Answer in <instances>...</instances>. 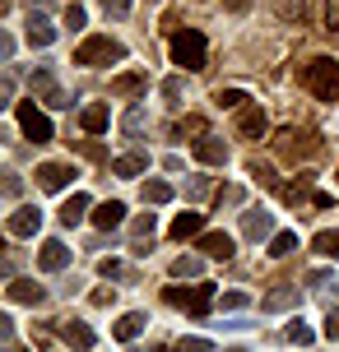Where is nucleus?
<instances>
[{"instance_id": "1", "label": "nucleus", "mask_w": 339, "mask_h": 352, "mask_svg": "<svg viewBox=\"0 0 339 352\" xmlns=\"http://www.w3.org/2000/svg\"><path fill=\"white\" fill-rule=\"evenodd\" d=\"M302 84L311 88L321 102H339V65H335V60H325V56L307 60V65H302Z\"/></svg>"}, {"instance_id": "2", "label": "nucleus", "mask_w": 339, "mask_h": 352, "mask_svg": "<svg viewBox=\"0 0 339 352\" xmlns=\"http://www.w3.org/2000/svg\"><path fill=\"white\" fill-rule=\"evenodd\" d=\"M125 47L116 42V37H103V33H93L84 37L79 47H74V65H112V60H121Z\"/></svg>"}, {"instance_id": "3", "label": "nucleus", "mask_w": 339, "mask_h": 352, "mask_svg": "<svg viewBox=\"0 0 339 352\" xmlns=\"http://www.w3.org/2000/svg\"><path fill=\"white\" fill-rule=\"evenodd\" d=\"M205 33L200 28H181L177 37H172V60L177 65H186V70H205Z\"/></svg>"}, {"instance_id": "4", "label": "nucleus", "mask_w": 339, "mask_h": 352, "mask_svg": "<svg viewBox=\"0 0 339 352\" xmlns=\"http://www.w3.org/2000/svg\"><path fill=\"white\" fill-rule=\"evenodd\" d=\"M14 121H19V130H23L33 144L52 140V121H47V111H37L33 102H14Z\"/></svg>"}, {"instance_id": "5", "label": "nucleus", "mask_w": 339, "mask_h": 352, "mask_svg": "<svg viewBox=\"0 0 339 352\" xmlns=\"http://www.w3.org/2000/svg\"><path fill=\"white\" fill-rule=\"evenodd\" d=\"M167 301L172 306H186L191 316H205L214 306V287L209 283H200V287H167Z\"/></svg>"}, {"instance_id": "6", "label": "nucleus", "mask_w": 339, "mask_h": 352, "mask_svg": "<svg viewBox=\"0 0 339 352\" xmlns=\"http://www.w3.org/2000/svg\"><path fill=\"white\" fill-rule=\"evenodd\" d=\"M274 148H279V158L298 162V158H307V153L316 148V135H307V130H279V140H274Z\"/></svg>"}, {"instance_id": "7", "label": "nucleus", "mask_w": 339, "mask_h": 352, "mask_svg": "<svg viewBox=\"0 0 339 352\" xmlns=\"http://www.w3.org/2000/svg\"><path fill=\"white\" fill-rule=\"evenodd\" d=\"M74 181V167H65V162H42L37 167V190H65Z\"/></svg>"}, {"instance_id": "8", "label": "nucleus", "mask_w": 339, "mask_h": 352, "mask_svg": "<svg viewBox=\"0 0 339 352\" xmlns=\"http://www.w3.org/2000/svg\"><path fill=\"white\" fill-rule=\"evenodd\" d=\"M37 228H42L37 204H19V209L10 213V236H37Z\"/></svg>"}, {"instance_id": "9", "label": "nucleus", "mask_w": 339, "mask_h": 352, "mask_svg": "<svg viewBox=\"0 0 339 352\" xmlns=\"http://www.w3.org/2000/svg\"><path fill=\"white\" fill-rule=\"evenodd\" d=\"M265 130H269V121H265V111H260V102L242 107V116H237V135H242V140H265Z\"/></svg>"}, {"instance_id": "10", "label": "nucleus", "mask_w": 339, "mask_h": 352, "mask_svg": "<svg viewBox=\"0 0 339 352\" xmlns=\"http://www.w3.org/2000/svg\"><path fill=\"white\" fill-rule=\"evenodd\" d=\"M56 334L65 338L70 348H79V352H89V348H93V329L84 324V320H56Z\"/></svg>"}, {"instance_id": "11", "label": "nucleus", "mask_w": 339, "mask_h": 352, "mask_svg": "<svg viewBox=\"0 0 339 352\" xmlns=\"http://www.w3.org/2000/svg\"><path fill=\"white\" fill-rule=\"evenodd\" d=\"M65 264H70V246H65V241H42V250H37V269L61 274Z\"/></svg>"}, {"instance_id": "12", "label": "nucleus", "mask_w": 339, "mask_h": 352, "mask_svg": "<svg viewBox=\"0 0 339 352\" xmlns=\"http://www.w3.org/2000/svg\"><path fill=\"white\" fill-rule=\"evenodd\" d=\"M311 181H316V172H302L298 181H288L279 195H284L288 204H298V209H302V204H311V209H316V190H311Z\"/></svg>"}, {"instance_id": "13", "label": "nucleus", "mask_w": 339, "mask_h": 352, "mask_svg": "<svg viewBox=\"0 0 339 352\" xmlns=\"http://www.w3.org/2000/svg\"><path fill=\"white\" fill-rule=\"evenodd\" d=\"M5 292H10V301H19V306H42V301H47V287H37L33 278H14Z\"/></svg>"}, {"instance_id": "14", "label": "nucleus", "mask_w": 339, "mask_h": 352, "mask_svg": "<svg viewBox=\"0 0 339 352\" xmlns=\"http://www.w3.org/2000/svg\"><path fill=\"white\" fill-rule=\"evenodd\" d=\"M196 158L205 162V167H223V162H228V144L214 140V135H205V140H196Z\"/></svg>"}, {"instance_id": "15", "label": "nucleus", "mask_w": 339, "mask_h": 352, "mask_svg": "<svg viewBox=\"0 0 339 352\" xmlns=\"http://www.w3.org/2000/svg\"><path fill=\"white\" fill-rule=\"evenodd\" d=\"M28 88H33L37 98H47V107H70V102H65V93L56 88V79H52L47 70H37L33 79H28Z\"/></svg>"}, {"instance_id": "16", "label": "nucleus", "mask_w": 339, "mask_h": 352, "mask_svg": "<svg viewBox=\"0 0 339 352\" xmlns=\"http://www.w3.org/2000/svg\"><path fill=\"white\" fill-rule=\"evenodd\" d=\"M121 218H125V204H121V199H107V204H98V209H93V228L112 232V228H121Z\"/></svg>"}, {"instance_id": "17", "label": "nucleus", "mask_w": 339, "mask_h": 352, "mask_svg": "<svg viewBox=\"0 0 339 352\" xmlns=\"http://www.w3.org/2000/svg\"><path fill=\"white\" fill-rule=\"evenodd\" d=\"M242 232H247L251 241H260V236L274 232V218H269L265 209H247V213H242Z\"/></svg>"}, {"instance_id": "18", "label": "nucleus", "mask_w": 339, "mask_h": 352, "mask_svg": "<svg viewBox=\"0 0 339 352\" xmlns=\"http://www.w3.org/2000/svg\"><path fill=\"white\" fill-rule=\"evenodd\" d=\"M200 250H205L209 260H232V236L228 232H205V236H200Z\"/></svg>"}, {"instance_id": "19", "label": "nucleus", "mask_w": 339, "mask_h": 352, "mask_svg": "<svg viewBox=\"0 0 339 352\" xmlns=\"http://www.w3.org/2000/svg\"><path fill=\"white\" fill-rule=\"evenodd\" d=\"M28 42H33V47H52L56 42V28H52V19L47 14H28Z\"/></svg>"}, {"instance_id": "20", "label": "nucleus", "mask_w": 339, "mask_h": 352, "mask_svg": "<svg viewBox=\"0 0 339 352\" xmlns=\"http://www.w3.org/2000/svg\"><path fill=\"white\" fill-rule=\"evenodd\" d=\"M288 306H298V287H293V283H279V287L265 292V301H260V311H288Z\"/></svg>"}, {"instance_id": "21", "label": "nucleus", "mask_w": 339, "mask_h": 352, "mask_svg": "<svg viewBox=\"0 0 339 352\" xmlns=\"http://www.w3.org/2000/svg\"><path fill=\"white\" fill-rule=\"evenodd\" d=\"M140 329H144V316H140V311H125V316L112 324V334L121 338V343H135V338H140Z\"/></svg>"}, {"instance_id": "22", "label": "nucleus", "mask_w": 339, "mask_h": 352, "mask_svg": "<svg viewBox=\"0 0 339 352\" xmlns=\"http://www.w3.org/2000/svg\"><path fill=\"white\" fill-rule=\"evenodd\" d=\"M84 213H89V195H79V190H74L70 199L61 204V223H65V228H74V223H79Z\"/></svg>"}, {"instance_id": "23", "label": "nucleus", "mask_w": 339, "mask_h": 352, "mask_svg": "<svg viewBox=\"0 0 339 352\" xmlns=\"http://www.w3.org/2000/svg\"><path fill=\"white\" fill-rule=\"evenodd\" d=\"M79 125H84L89 135H103V130H107V107H103V102L84 107V116H79Z\"/></svg>"}, {"instance_id": "24", "label": "nucleus", "mask_w": 339, "mask_h": 352, "mask_svg": "<svg viewBox=\"0 0 339 352\" xmlns=\"http://www.w3.org/2000/svg\"><path fill=\"white\" fill-rule=\"evenodd\" d=\"M200 228H205V218H200V213H177V223H172V236H177V241H186V236H196Z\"/></svg>"}, {"instance_id": "25", "label": "nucleus", "mask_w": 339, "mask_h": 352, "mask_svg": "<svg viewBox=\"0 0 339 352\" xmlns=\"http://www.w3.org/2000/svg\"><path fill=\"white\" fill-rule=\"evenodd\" d=\"M112 93H121V98L144 93V74H116V79H112Z\"/></svg>"}, {"instance_id": "26", "label": "nucleus", "mask_w": 339, "mask_h": 352, "mask_svg": "<svg viewBox=\"0 0 339 352\" xmlns=\"http://www.w3.org/2000/svg\"><path fill=\"white\" fill-rule=\"evenodd\" d=\"M200 269H205L200 255H177V260H172V274H177V278H200Z\"/></svg>"}, {"instance_id": "27", "label": "nucleus", "mask_w": 339, "mask_h": 352, "mask_svg": "<svg viewBox=\"0 0 339 352\" xmlns=\"http://www.w3.org/2000/svg\"><path fill=\"white\" fill-rule=\"evenodd\" d=\"M144 172V153H125L112 162V176H140Z\"/></svg>"}, {"instance_id": "28", "label": "nucleus", "mask_w": 339, "mask_h": 352, "mask_svg": "<svg viewBox=\"0 0 339 352\" xmlns=\"http://www.w3.org/2000/svg\"><path fill=\"white\" fill-rule=\"evenodd\" d=\"M311 246L321 250L325 260H339V232H316V236H311Z\"/></svg>"}, {"instance_id": "29", "label": "nucleus", "mask_w": 339, "mask_h": 352, "mask_svg": "<svg viewBox=\"0 0 339 352\" xmlns=\"http://www.w3.org/2000/svg\"><path fill=\"white\" fill-rule=\"evenodd\" d=\"M167 199H172L167 181H144V204H167Z\"/></svg>"}, {"instance_id": "30", "label": "nucleus", "mask_w": 339, "mask_h": 352, "mask_svg": "<svg viewBox=\"0 0 339 352\" xmlns=\"http://www.w3.org/2000/svg\"><path fill=\"white\" fill-rule=\"evenodd\" d=\"M293 250H298V232H279V236L269 241V255H274V260H284Z\"/></svg>"}, {"instance_id": "31", "label": "nucleus", "mask_w": 339, "mask_h": 352, "mask_svg": "<svg viewBox=\"0 0 339 352\" xmlns=\"http://www.w3.org/2000/svg\"><path fill=\"white\" fill-rule=\"evenodd\" d=\"M311 338H316V334H311V329H307V320H298V316L288 320V343H298V348H307V343H311Z\"/></svg>"}, {"instance_id": "32", "label": "nucleus", "mask_w": 339, "mask_h": 352, "mask_svg": "<svg viewBox=\"0 0 339 352\" xmlns=\"http://www.w3.org/2000/svg\"><path fill=\"white\" fill-rule=\"evenodd\" d=\"M237 204H247V190L242 186H223L218 190V209H237Z\"/></svg>"}, {"instance_id": "33", "label": "nucleus", "mask_w": 339, "mask_h": 352, "mask_svg": "<svg viewBox=\"0 0 339 352\" xmlns=\"http://www.w3.org/2000/svg\"><path fill=\"white\" fill-rule=\"evenodd\" d=\"M251 98L247 93H242V88H218V107H232V111H237V107H247Z\"/></svg>"}, {"instance_id": "34", "label": "nucleus", "mask_w": 339, "mask_h": 352, "mask_svg": "<svg viewBox=\"0 0 339 352\" xmlns=\"http://www.w3.org/2000/svg\"><path fill=\"white\" fill-rule=\"evenodd\" d=\"M186 135H200V140H205L209 130H205V121H200V116H186V121L177 125V140H186Z\"/></svg>"}, {"instance_id": "35", "label": "nucleus", "mask_w": 339, "mask_h": 352, "mask_svg": "<svg viewBox=\"0 0 339 352\" xmlns=\"http://www.w3.org/2000/svg\"><path fill=\"white\" fill-rule=\"evenodd\" d=\"M218 306H223V311H247L251 297H247V292H223V297H218Z\"/></svg>"}, {"instance_id": "36", "label": "nucleus", "mask_w": 339, "mask_h": 352, "mask_svg": "<svg viewBox=\"0 0 339 352\" xmlns=\"http://www.w3.org/2000/svg\"><path fill=\"white\" fill-rule=\"evenodd\" d=\"M98 5H103V14H107V19H125V14H130V0H98Z\"/></svg>"}, {"instance_id": "37", "label": "nucleus", "mask_w": 339, "mask_h": 352, "mask_svg": "<svg viewBox=\"0 0 339 352\" xmlns=\"http://www.w3.org/2000/svg\"><path fill=\"white\" fill-rule=\"evenodd\" d=\"M125 135H140V130H144V111H140V107H135V111H125Z\"/></svg>"}, {"instance_id": "38", "label": "nucleus", "mask_w": 339, "mask_h": 352, "mask_svg": "<svg viewBox=\"0 0 339 352\" xmlns=\"http://www.w3.org/2000/svg\"><path fill=\"white\" fill-rule=\"evenodd\" d=\"M163 98H167L172 107L181 102V79H177V74H172V79H163Z\"/></svg>"}, {"instance_id": "39", "label": "nucleus", "mask_w": 339, "mask_h": 352, "mask_svg": "<svg viewBox=\"0 0 339 352\" xmlns=\"http://www.w3.org/2000/svg\"><path fill=\"white\" fill-rule=\"evenodd\" d=\"M177 352H214V348H209V338H181Z\"/></svg>"}, {"instance_id": "40", "label": "nucleus", "mask_w": 339, "mask_h": 352, "mask_svg": "<svg viewBox=\"0 0 339 352\" xmlns=\"http://www.w3.org/2000/svg\"><path fill=\"white\" fill-rule=\"evenodd\" d=\"M330 278H335L330 269H311V274H307V287H316V292H321V287H325Z\"/></svg>"}, {"instance_id": "41", "label": "nucleus", "mask_w": 339, "mask_h": 352, "mask_svg": "<svg viewBox=\"0 0 339 352\" xmlns=\"http://www.w3.org/2000/svg\"><path fill=\"white\" fill-rule=\"evenodd\" d=\"M200 195H209V176H196V181L186 186V199H200Z\"/></svg>"}, {"instance_id": "42", "label": "nucleus", "mask_w": 339, "mask_h": 352, "mask_svg": "<svg viewBox=\"0 0 339 352\" xmlns=\"http://www.w3.org/2000/svg\"><path fill=\"white\" fill-rule=\"evenodd\" d=\"M65 28H84V10L79 5H65Z\"/></svg>"}, {"instance_id": "43", "label": "nucleus", "mask_w": 339, "mask_h": 352, "mask_svg": "<svg viewBox=\"0 0 339 352\" xmlns=\"http://www.w3.org/2000/svg\"><path fill=\"white\" fill-rule=\"evenodd\" d=\"M98 269H103V278H121V274H125V269H121V260H103Z\"/></svg>"}, {"instance_id": "44", "label": "nucleus", "mask_w": 339, "mask_h": 352, "mask_svg": "<svg viewBox=\"0 0 339 352\" xmlns=\"http://www.w3.org/2000/svg\"><path fill=\"white\" fill-rule=\"evenodd\" d=\"M325 338H330V343L339 338V311H330V316H325Z\"/></svg>"}, {"instance_id": "45", "label": "nucleus", "mask_w": 339, "mask_h": 352, "mask_svg": "<svg viewBox=\"0 0 339 352\" xmlns=\"http://www.w3.org/2000/svg\"><path fill=\"white\" fill-rule=\"evenodd\" d=\"M251 5H256V0H223V10H228V14H247Z\"/></svg>"}, {"instance_id": "46", "label": "nucleus", "mask_w": 339, "mask_h": 352, "mask_svg": "<svg viewBox=\"0 0 339 352\" xmlns=\"http://www.w3.org/2000/svg\"><path fill=\"white\" fill-rule=\"evenodd\" d=\"M79 148H84V158H98V162L107 158V153H103V144H93V140H84V144H79Z\"/></svg>"}, {"instance_id": "47", "label": "nucleus", "mask_w": 339, "mask_h": 352, "mask_svg": "<svg viewBox=\"0 0 339 352\" xmlns=\"http://www.w3.org/2000/svg\"><path fill=\"white\" fill-rule=\"evenodd\" d=\"M251 176H256V181H265V186H274V172L260 167V162H251Z\"/></svg>"}, {"instance_id": "48", "label": "nucleus", "mask_w": 339, "mask_h": 352, "mask_svg": "<svg viewBox=\"0 0 339 352\" xmlns=\"http://www.w3.org/2000/svg\"><path fill=\"white\" fill-rule=\"evenodd\" d=\"M325 19H330V33H339V0H330V5H325Z\"/></svg>"}, {"instance_id": "49", "label": "nucleus", "mask_w": 339, "mask_h": 352, "mask_svg": "<svg viewBox=\"0 0 339 352\" xmlns=\"http://www.w3.org/2000/svg\"><path fill=\"white\" fill-rule=\"evenodd\" d=\"M112 297H116V287H112V292H107V287H98V292H93V306H112Z\"/></svg>"}, {"instance_id": "50", "label": "nucleus", "mask_w": 339, "mask_h": 352, "mask_svg": "<svg viewBox=\"0 0 339 352\" xmlns=\"http://www.w3.org/2000/svg\"><path fill=\"white\" fill-rule=\"evenodd\" d=\"M279 14H302V0H279Z\"/></svg>"}, {"instance_id": "51", "label": "nucleus", "mask_w": 339, "mask_h": 352, "mask_svg": "<svg viewBox=\"0 0 339 352\" xmlns=\"http://www.w3.org/2000/svg\"><path fill=\"white\" fill-rule=\"evenodd\" d=\"M10 352H28V348H10Z\"/></svg>"}, {"instance_id": "52", "label": "nucleus", "mask_w": 339, "mask_h": 352, "mask_svg": "<svg viewBox=\"0 0 339 352\" xmlns=\"http://www.w3.org/2000/svg\"><path fill=\"white\" fill-rule=\"evenodd\" d=\"M228 352H247V348H228Z\"/></svg>"}, {"instance_id": "53", "label": "nucleus", "mask_w": 339, "mask_h": 352, "mask_svg": "<svg viewBox=\"0 0 339 352\" xmlns=\"http://www.w3.org/2000/svg\"><path fill=\"white\" fill-rule=\"evenodd\" d=\"M42 5H56V0H42Z\"/></svg>"}, {"instance_id": "54", "label": "nucleus", "mask_w": 339, "mask_h": 352, "mask_svg": "<svg viewBox=\"0 0 339 352\" xmlns=\"http://www.w3.org/2000/svg\"><path fill=\"white\" fill-rule=\"evenodd\" d=\"M172 352H177V348H172Z\"/></svg>"}]
</instances>
